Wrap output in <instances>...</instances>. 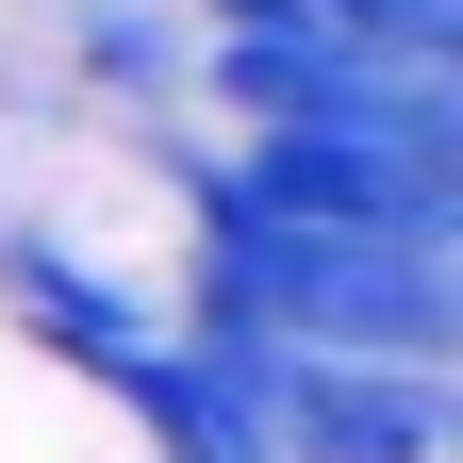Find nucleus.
Instances as JSON below:
<instances>
[{
    "label": "nucleus",
    "mask_w": 463,
    "mask_h": 463,
    "mask_svg": "<svg viewBox=\"0 0 463 463\" xmlns=\"http://www.w3.org/2000/svg\"><path fill=\"white\" fill-rule=\"evenodd\" d=\"M249 397L265 463H463V381H381V364H298V347H199Z\"/></svg>",
    "instance_id": "obj_1"
},
{
    "label": "nucleus",
    "mask_w": 463,
    "mask_h": 463,
    "mask_svg": "<svg viewBox=\"0 0 463 463\" xmlns=\"http://www.w3.org/2000/svg\"><path fill=\"white\" fill-rule=\"evenodd\" d=\"M447 315H463V249H447Z\"/></svg>",
    "instance_id": "obj_2"
}]
</instances>
